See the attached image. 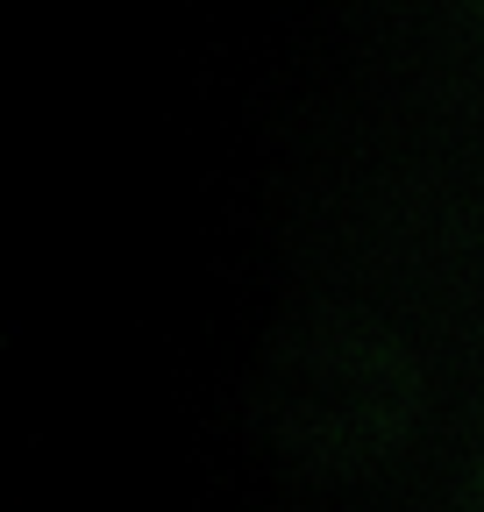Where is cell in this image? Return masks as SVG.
<instances>
[{
    "label": "cell",
    "mask_w": 484,
    "mask_h": 512,
    "mask_svg": "<svg viewBox=\"0 0 484 512\" xmlns=\"http://www.w3.org/2000/svg\"><path fill=\"white\" fill-rule=\"evenodd\" d=\"M278 370V434L321 470L378 463V448L406 427L413 370L356 313H321Z\"/></svg>",
    "instance_id": "cell-1"
}]
</instances>
